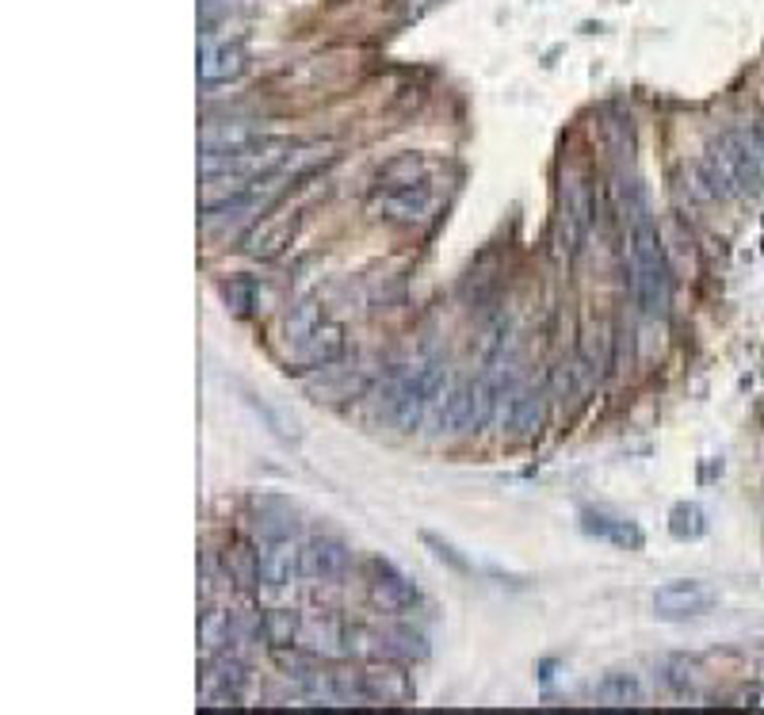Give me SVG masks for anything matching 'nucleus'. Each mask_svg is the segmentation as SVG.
<instances>
[{"instance_id":"f257e3e1","label":"nucleus","mask_w":764,"mask_h":715,"mask_svg":"<svg viewBox=\"0 0 764 715\" xmlns=\"http://www.w3.org/2000/svg\"><path fill=\"white\" fill-rule=\"evenodd\" d=\"M699 180L707 184V196L742 199L764 191V139L757 127H738L707 146L699 157Z\"/></svg>"},{"instance_id":"f03ea898","label":"nucleus","mask_w":764,"mask_h":715,"mask_svg":"<svg viewBox=\"0 0 764 715\" xmlns=\"http://www.w3.org/2000/svg\"><path fill=\"white\" fill-rule=\"evenodd\" d=\"M627 256H631L634 302L642 307V315H650V318L665 315L673 299V276H669V261H665V249H662V234H657V222H654V215L646 211V204H634V211H631Z\"/></svg>"},{"instance_id":"7ed1b4c3","label":"nucleus","mask_w":764,"mask_h":715,"mask_svg":"<svg viewBox=\"0 0 764 715\" xmlns=\"http://www.w3.org/2000/svg\"><path fill=\"white\" fill-rule=\"evenodd\" d=\"M440 395H444V364H440V360H429V364L413 367V372L398 383V391H394V402H390L394 425L413 432L417 425L429 417V409L436 406Z\"/></svg>"},{"instance_id":"20e7f679","label":"nucleus","mask_w":764,"mask_h":715,"mask_svg":"<svg viewBox=\"0 0 764 715\" xmlns=\"http://www.w3.org/2000/svg\"><path fill=\"white\" fill-rule=\"evenodd\" d=\"M715 605H719V593L696 578H677V582H665L654 590V613L662 620H696V616L711 613Z\"/></svg>"},{"instance_id":"39448f33","label":"nucleus","mask_w":764,"mask_h":715,"mask_svg":"<svg viewBox=\"0 0 764 715\" xmlns=\"http://www.w3.org/2000/svg\"><path fill=\"white\" fill-rule=\"evenodd\" d=\"M562 222H566L569 256H577L593 227V191L577 168H569V173L562 176Z\"/></svg>"},{"instance_id":"423d86ee","label":"nucleus","mask_w":764,"mask_h":715,"mask_svg":"<svg viewBox=\"0 0 764 715\" xmlns=\"http://www.w3.org/2000/svg\"><path fill=\"white\" fill-rule=\"evenodd\" d=\"M241 689H245V666L230 654L207 658L203 670V704L207 708H222V704H237Z\"/></svg>"},{"instance_id":"0eeeda50","label":"nucleus","mask_w":764,"mask_h":715,"mask_svg":"<svg viewBox=\"0 0 764 715\" xmlns=\"http://www.w3.org/2000/svg\"><path fill=\"white\" fill-rule=\"evenodd\" d=\"M302 566V551L295 548L291 536H272L268 543L261 548V582L268 590H287L295 582Z\"/></svg>"},{"instance_id":"6e6552de","label":"nucleus","mask_w":764,"mask_h":715,"mask_svg":"<svg viewBox=\"0 0 764 715\" xmlns=\"http://www.w3.org/2000/svg\"><path fill=\"white\" fill-rule=\"evenodd\" d=\"M348 562H352V551L344 548L341 540L318 536V540H310L302 551V574L318 578V582H336V578L348 574Z\"/></svg>"},{"instance_id":"1a4fd4ad","label":"nucleus","mask_w":764,"mask_h":715,"mask_svg":"<svg viewBox=\"0 0 764 715\" xmlns=\"http://www.w3.org/2000/svg\"><path fill=\"white\" fill-rule=\"evenodd\" d=\"M302 222V207H291V211H279L272 215L268 222H261V227L248 234V253L261 256V261H272V256H279L287 245H291L295 230H299Z\"/></svg>"},{"instance_id":"9d476101","label":"nucleus","mask_w":764,"mask_h":715,"mask_svg":"<svg viewBox=\"0 0 764 715\" xmlns=\"http://www.w3.org/2000/svg\"><path fill=\"white\" fill-rule=\"evenodd\" d=\"M245 69H248V54L241 43H203V51H199V77L207 85L237 80Z\"/></svg>"},{"instance_id":"9b49d317","label":"nucleus","mask_w":764,"mask_h":715,"mask_svg":"<svg viewBox=\"0 0 764 715\" xmlns=\"http://www.w3.org/2000/svg\"><path fill=\"white\" fill-rule=\"evenodd\" d=\"M582 528L589 536H597V540H608L627 551H642V543H646V536H642V528L634 520L611 517L605 509H582Z\"/></svg>"},{"instance_id":"f8f14e48","label":"nucleus","mask_w":764,"mask_h":715,"mask_svg":"<svg viewBox=\"0 0 764 715\" xmlns=\"http://www.w3.org/2000/svg\"><path fill=\"white\" fill-rule=\"evenodd\" d=\"M264 134L253 123H211L203 131V154L214 157H241L253 146H261Z\"/></svg>"},{"instance_id":"ddd939ff","label":"nucleus","mask_w":764,"mask_h":715,"mask_svg":"<svg viewBox=\"0 0 764 715\" xmlns=\"http://www.w3.org/2000/svg\"><path fill=\"white\" fill-rule=\"evenodd\" d=\"M432 204V191L429 184H409V188H383L379 204V219H390V222H417Z\"/></svg>"},{"instance_id":"4468645a","label":"nucleus","mask_w":764,"mask_h":715,"mask_svg":"<svg viewBox=\"0 0 764 715\" xmlns=\"http://www.w3.org/2000/svg\"><path fill=\"white\" fill-rule=\"evenodd\" d=\"M372 566H375V582H372L375 601H379L386 613H409L417 605V585L406 574H398L390 562H372Z\"/></svg>"},{"instance_id":"2eb2a0df","label":"nucleus","mask_w":764,"mask_h":715,"mask_svg":"<svg viewBox=\"0 0 764 715\" xmlns=\"http://www.w3.org/2000/svg\"><path fill=\"white\" fill-rule=\"evenodd\" d=\"M237 639V620L226 613V608H207L199 616V642H203V662L222 650H230V642Z\"/></svg>"},{"instance_id":"dca6fc26","label":"nucleus","mask_w":764,"mask_h":715,"mask_svg":"<svg viewBox=\"0 0 764 715\" xmlns=\"http://www.w3.org/2000/svg\"><path fill=\"white\" fill-rule=\"evenodd\" d=\"M306 349H302V367H325L333 360H341L344 352V329L341 326H321L318 333L306 337Z\"/></svg>"},{"instance_id":"f3484780","label":"nucleus","mask_w":764,"mask_h":715,"mask_svg":"<svg viewBox=\"0 0 764 715\" xmlns=\"http://www.w3.org/2000/svg\"><path fill=\"white\" fill-rule=\"evenodd\" d=\"M593 696L608 708H623V704H642V685L634 673H608Z\"/></svg>"},{"instance_id":"a211bd4d","label":"nucleus","mask_w":764,"mask_h":715,"mask_svg":"<svg viewBox=\"0 0 764 715\" xmlns=\"http://www.w3.org/2000/svg\"><path fill=\"white\" fill-rule=\"evenodd\" d=\"M264 639L272 642V647L287 650L295 647V642L302 639V620L291 613V608H272V613H264Z\"/></svg>"},{"instance_id":"6ab92c4d","label":"nucleus","mask_w":764,"mask_h":715,"mask_svg":"<svg viewBox=\"0 0 764 715\" xmlns=\"http://www.w3.org/2000/svg\"><path fill=\"white\" fill-rule=\"evenodd\" d=\"M302 639L310 642L313 650H321V654H329V658H336V654H344V636H341V624L336 620H313V624H302Z\"/></svg>"},{"instance_id":"aec40b11","label":"nucleus","mask_w":764,"mask_h":715,"mask_svg":"<svg viewBox=\"0 0 764 715\" xmlns=\"http://www.w3.org/2000/svg\"><path fill=\"white\" fill-rule=\"evenodd\" d=\"M669 532L677 536V540H699V536L707 532V513L699 509L696 502L673 505V513H669Z\"/></svg>"},{"instance_id":"412c9836","label":"nucleus","mask_w":764,"mask_h":715,"mask_svg":"<svg viewBox=\"0 0 764 715\" xmlns=\"http://www.w3.org/2000/svg\"><path fill=\"white\" fill-rule=\"evenodd\" d=\"M470 417H474V383H470V387H458V391L447 395L444 429H470Z\"/></svg>"},{"instance_id":"4be33fe9","label":"nucleus","mask_w":764,"mask_h":715,"mask_svg":"<svg viewBox=\"0 0 764 715\" xmlns=\"http://www.w3.org/2000/svg\"><path fill=\"white\" fill-rule=\"evenodd\" d=\"M230 574H233V582L237 585H256L261 582V551H248L245 543H237V548L230 551Z\"/></svg>"},{"instance_id":"5701e85b","label":"nucleus","mask_w":764,"mask_h":715,"mask_svg":"<svg viewBox=\"0 0 764 715\" xmlns=\"http://www.w3.org/2000/svg\"><path fill=\"white\" fill-rule=\"evenodd\" d=\"M318 329H321V310L313 299L299 302V307L287 315V337H291V341H306V337L318 333Z\"/></svg>"},{"instance_id":"b1692460","label":"nucleus","mask_w":764,"mask_h":715,"mask_svg":"<svg viewBox=\"0 0 764 715\" xmlns=\"http://www.w3.org/2000/svg\"><path fill=\"white\" fill-rule=\"evenodd\" d=\"M222 299L230 302L233 315H248V310H253V299H256V284L248 276H233L222 284Z\"/></svg>"},{"instance_id":"393cba45","label":"nucleus","mask_w":764,"mask_h":715,"mask_svg":"<svg viewBox=\"0 0 764 715\" xmlns=\"http://www.w3.org/2000/svg\"><path fill=\"white\" fill-rule=\"evenodd\" d=\"M245 402H248V406H253V409H256V414H261V417H264V425H268V429H272V432H276V437H279V440H295V437H299V432H295V429H291V425H287V421H284V414H279V409H272V406H268V402H261V398H256V395H245Z\"/></svg>"},{"instance_id":"a878e982","label":"nucleus","mask_w":764,"mask_h":715,"mask_svg":"<svg viewBox=\"0 0 764 715\" xmlns=\"http://www.w3.org/2000/svg\"><path fill=\"white\" fill-rule=\"evenodd\" d=\"M424 543H429V548H436V559H444V562H452L455 570H463V574H470V562H466L463 556H458V551L452 548V543H444V540H436V536L432 532H424Z\"/></svg>"},{"instance_id":"bb28decb","label":"nucleus","mask_w":764,"mask_h":715,"mask_svg":"<svg viewBox=\"0 0 764 715\" xmlns=\"http://www.w3.org/2000/svg\"><path fill=\"white\" fill-rule=\"evenodd\" d=\"M761 119H764V116H761Z\"/></svg>"}]
</instances>
